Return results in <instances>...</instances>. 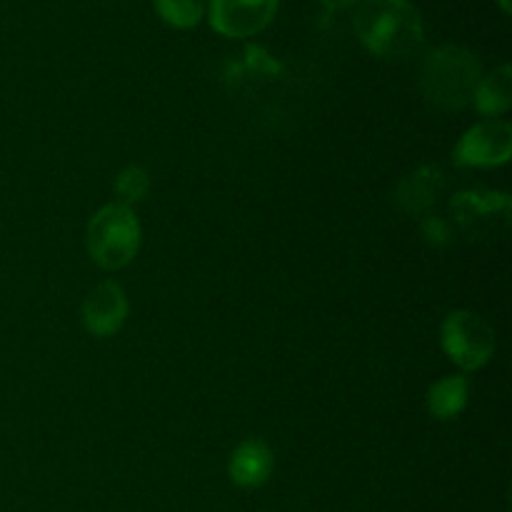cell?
I'll return each mask as SVG.
<instances>
[{
    "instance_id": "obj_10",
    "label": "cell",
    "mask_w": 512,
    "mask_h": 512,
    "mask_svg": "<svg viewBox=\"0 0 512 512\" xmlns=\"http://www.w3.org/2000/svg\"><path fill=\"white\" fill-rule=\"evenodd\" d=\"M470 383L465 375H445L438 383L430 385L428 390V413L435 420H455L465 408H468Z\"/></svg>"
},
{
    "instance_id": "obj_13",
    "label": "cell",
    "mask_w": 512,
    "mask_h": 512,
    "mask_svg": "<svg viewBox=\"0 0 512 512\" xmlns=\"http://www.w3.org/2000/svg\"><path fill=\"white\" fill-rule=\"evenodd\" d=\"M150 190V175L148 170L140 168V165H128V168H123L118 173V178H115V193H118L120 203L123 205H133V203H140V200L148 195Z\"/></svg>"
},
{
    "instance_id": "obj_14",
    "label": "cell",
    "mask_w": 512,
    "mask_h": 512,
    "mask_svg": "<svg viewBox=\"0 0 512 512\" xmlns=\"http://www.w3.org/2000/svg\"><path fill=\"white\" fill-rule=\"evenodd\" d=\"M423 230H425V235H428V240H435V243H443V240L448 238V225H445L440 218L425 220Z\"/></svg>"
},
{
    "instance_id": "obj_1",
    "label": "cell",
    "mask_w": 512,
    "mask_h": 512,
    "mask_svg": "<svg viewBox=\"0 0 512 512\" xmlns=\"http://www.w3.org/2000/svg\"><path fill=\"white\" fill-rule=\"evenodd\" d=\"M353 25L358 40L375 58L403 60L423 48V15L410 0H363Z\"/></svg>"
},
{
    "instance_id": "obj_15",
    "label": "cell",
    "mask_w": 512,
    "mask_h": 512,
    "mask_svg": "<svg viewBox=\"0 0 512 512\" xmlns=\"http://www.w3.org/2000/svg\"><path fill=\"white\" fill-rule=\"evenodd\" d=\"M323 3L333 10H345V8H353V5H358L360 0H323Z\"/></svg>"
},
{
    "instance_id": "obj_5",
    "label": "cell",
    "mask_w": 512,
    "mask_h": 512,
    "mask_svg": "<svg viewBox=\"0 0 512 512\" xmlns=\"http://www.w3.org/2000/svg\"><path fill=\"white\" fill-rule=\"evenodd\" d=\"M512 155V128L508 120L485 118L463 133L453 150L455 163L463 168H498Z\"/></svg>"
},
{
    "instance_id": "obj_12",
    "label": "cell",
    "mask_w": 512,
    "mask_h": 512,
    "mask_svg": "<svg viewBox=\"0 0 512 512\" xmlns=\"http://www.w3.org/2000/svg\"><path fill=\"white\" fill-rule=\"evenodd\" d=\"M153 5L158 18L170 28H198L205 18V0H153Z\"/></svg>"
},
{
    "instance_id": "obj_3",
    "label": "cell",
    "mask_w": 512,
    "mask_h": 512,
    "mask_svg": "<svg viewBox=\"0 0 512 512\" xmlns=\"http://www.w3.org/2000/svg\"><path fill=\"white\" fill-rule=\"evenodd\" d=\"M143 243V228L133 208L110 203L90 218L85 230V245L95 265L103 270H120L133 263Z\"/></svg>"
},
{
    "instance_id": "obj_11",
    "label": "cell",
    "mask_w": 512,
    "mask_h": 512,
    "mask_svg": "<svg viewBox=\"0 0 512 512\" xmlns=\"http://www.w3.org/2000/svg\"><path fill=\"white\" fill-rule=\"evenodd\" d=\"M443 188V175L438 168H423L418 173L408 175L400 185V203L410 213H423L425 208L435 203Z\"/></svg>"
},
{
    "instance_id": "obj_8",
    "label": "cell",
    "mask_w": 512,
    "mask_h": 512,
    "mask_svg": "<svg viewBox=\"0 0 512 512\" xmlns=\"http://www.w3.org/2000/svg\"><path fill=\"white\" fill-rule=\"evenodd\" d=\"M275 470V455L260 438H248L233 450L228 460V475L238 488L253 490L270 480Z\"/></svg>"
},
{
    "instance_id": "obj_9",
    "label": "cell",
    "mask_w": 512,
    "mask_h": 512,
    "mask_svg": "<svg viewBox=\"0 0 512 512\" xmlns=\"http://www.w3.org/2000/svg\"><path fill=\"white\" fill-rule=\"evenodd\" d=\"M473 105L485 118H500L512 105V68L508 63L498 65L493 73L483 75L475 88Z\"/></svg>"
},
{
    "instance_id": "obj_16",
    "label": "cell",
    "mask_w": 512,
    "mask_h": 512,
    "mask_svg": "<svg viewBox=\"0 0 512 512\" xmlns=\"http://www.w3.org/2000/svg\"><path fill=\"white\" fill-rule=\"evenodd\" d=\"M498 5H500V10H503L505 15L512 13V0H498Z\"/></svg>"
},
{
    "instance_id": "obj_4",
    "label": "cell",
    "mask_w": 512,
    "mask_h": 512,
    "mask_svg": "<svg viewBox=\"0 0 512 512\" xmlns=\"http://www.w3.org/2000/svg\"><path fill=\"white\" fill-rule=\"evenodd\" d=\"M440 345L460 370H480L495 355V333L473 310H455L440 328Z\"/></svg>"
},
{
    "instance_id": "obj_7",
    "label": "cell",
    "mask_w": 512,
    "mask_h": 512,
    "mask_svg": "<svg viewBox=\"0 0 512 512\" xmlns=\"http://www.w3.org/2000/svg\"><path fill=\"white\" fill-rule=\"evenodd\" d=\"M80 318H83V328L93 338H110L123 328L125 318H128V295L113 280L95 285L85 295Z\"/></svg>"
},
{
    "instance_id": "obj_2",
    "label": "cell",
    "mask_w": 512,
    "mask_h": 512,
    "mask_svg": "<svg viewBox=\"0 0 512 512\" xmlns=\"http://www.w3.org/2000/svg\"><path fill=\"white\" fill-rule=\"evenodd\" d=\"M483 78L478 55L463 45H438L420 65V90L443 110H463L473 103L475 88Z\"/></svg>"
},
{
    "instance_id": "obj_6",
    "label": "cell",
    "mask_w": 512,
    "mask_h": 512,
    "mask_svg": "<svg viewBox=\"0 0 512 512\" xmlns=\"http://www.w3.org/2000/svg\"><path fill=\"white\" fill-rule=\"evenodd\" d=\"M278 8L280 0H210L205 13L223 38H253L273 23Z\"/></svg>"
}]
</instances>
